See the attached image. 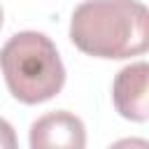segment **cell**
Wrapping results in <instances>:
<instances>
[{
  "label": "cell",
  "instance_id": "6da1fadb",
  "mask_svg": "<svg viewBox=\"0 0 149 149\" xmlns=\"http://www.w3.org/2000/svg\"><path fill=\"white\" fill-rule=\"evenodd\" d=\"M70 40L95 58H130L147 51L149 14L137 0H86L72 12Z\"/></svg>",
  "mask_w": 149,
  "mask_h": 149
},
{
  "label": "cell",
  "instance_id": "7a4b0ae2",
  "mask_svg": "<svg viewBox=\"0 0 149 149\" xmlns=\"http://www.w3.org/2000/svg\"><path fill=\"white\" fill-rule=\"evenodd\" d=\"M0 70L9 93L26 105L51 100L65 84V68L56 44L35 30L9 37L0 49Z\"/></svg>",
  "mask_w": 149,
  "mask_h": 149
},
{
  "label": "cell",
  "instance_id": "3957f363",
  "mask_svg": "<svg viewBox=\"0 0 149 149\" xmlns=\"http://www.w3.org/2000/svg\"><path fill=\"white\" fill-rule=\"evenodd\" d=\"M86 144V130L81 119L61 109L40 116L30 126L33 149H81Z\"/></svg>",
  "mask_w": 149,
  "mask_h": 149
},
{
  "label": "cell",
  "instance_id": "277c9868",
  "mask_svg": "<svg viewBox=\"0 0 149 149\" xmlns=\"http://www.w3.org/2000/svg\"><path fill=\"white\" fill-rule=\"evenodd\" d=\"M149 65L144 61L123 68L114 84H112V100L116 112L130 121H147L149 119V93H147Z\"/></svg>",
  "mask_w": 149,
  "mask_h": 149
},
{
  "label": "cell",
  "instance_id": "5b68a950",
  "mask_svg": "<svg viewBox=\"0 0 149 149\" xmlns=\"http://www.w3.org/2000/svg\"><path fill=\"white\" fill-rule=\"evenodd\" d=\"M16 147V135H14V128L0 119V149H14Z\"/></svg>",
  "mask_w": 149,
  "mask_h": 149
},
{
  "label": "cell",
  "instance_id": "8992f818",
  "mask_svg": "<svg viewBox=\"0 0 149 149\" xmlns=\"http://www.w3.org/2000/svg\"><path fill=\"white\" fill-rule=\"evenodd\" d=\"M0 26H2V7H0Z\"/></svg>",
  "mask_w": 149,
  "mask_h": 149
}]
</instances>
